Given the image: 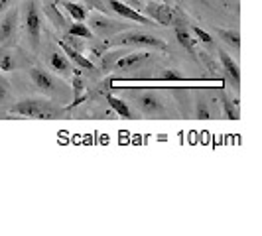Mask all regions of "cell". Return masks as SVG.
<instances>
[{"label": "cell", "mask_w": 262, "mask_h": 236, "mask_svg": "<svg viewBox=\"0 0 262 236\" xmlns=\"http://www.w3.org/2000/svg\"><path fill=\"white\" fill-rule=\"evenodd\" d=\"M8 114L38 118V120H53V118L66 116L67 108L59 105L57 101H50V99H22L10 105Z\"/></svg>", "instance_id": "1"}, {"label": "cell", "mask_w": 262, "mask_h": 236, "mask_svg": "<svg viewBox=\"0 0 262 236\" xmlns=\"http://www.w3.org/2000/svg\"><path fill=\"white\" fill-rule=\"evenodd\" d=\"M106 50L108 48H150V50H160V52H166L168 45L164 39L156 38L152 34H144V32H136V30H124V32H118L117 36L108 38V41L105 43Z\"/></svg>", "instance_id": "2"}, {"label": "cell", "mask_w": 262, "mask_h": 236, "mask_svg": "<svg viewBox=\"0 0 262 236\" xmlns=\"http://www.w3.org/2000/svg\"><path fill=\"white\" fill-rule=\"evenodd\" d=\"M30 81L34 83V87H36L41 95L57 99V103H66L67 99H69V91H67L57 79L53 77L52 73H48V71L41 69V67H32V69H30Z\"/></svg>", "instance_id": "3"}, {"label": "cell", "mask_w": 262, "mask_h": 236, "mask_svg": "<svg viewBox=\"0 0 262 236\" xmlns=\"http://www.w3.org/2000/svg\"><path fill=\"white\" fill-rule=\"evenodd\" d=\"M89 30L93 32V36H97V38H113V36H117L118 32H124V30H128L130 24H126V22H122V20H117V18H111V14H105V12H93L89 14Z\"/></svg>", "instance_id": "4"}, {"label": "cell", "mask_w": 262, "mask_h": 236, "mask_svg": "<svg viewBox=\"0 0 262 236\" xmlns=\"http://www.w3.org/2000/svg\"><path fill=\"white\" fill-rule=\"evenodd\" d=\"M24 8V30L32 48L38 52L41 43V14H39V0H26Z\"/></svg>", "instance_id": "5"}, {"label": "cell", "mask_w": 262, "mask_h": 236, "mask_svg": "<svg viewBox=\"0 0 262 236\" xmlns=\"http://www.w3.org/2000/svg\"><path fill=\"white\" fill-rule=\"evenodd\" d=\"M134 105L142 114H148V116H162L168 112L156 91L134 92Z\"/></svg>", "instance_id": "6"}, {"label": "cell", "mask_w": 262, "mask_h": 236, "mask_svg": "<svg viewBox=\"0 0 262 236\" xmlns=\"http://www.w3.org/2000/svg\"><path fill=\"white\" fill-rule=\"evenodd\" d=\"M144 16H148L152 22H156L158 26H171L176 10L171 8L170 4L162 2V0H148L142 8Z\"/></svg>", "instance_id": "7"}, {"label": "cell", "mask_w": 262, "mask_h": 236, "mask_svg": "<svg viewBox=\"0 0 262 236\" xmlns=\"http://www.w3.org/2000/svg\"><path fill=\"white\" fill-rule=\"evenodd\" d=\"M106 6H108L111 12H115L117 16L128 20V22H136V24H142V26H152V20L148 16H144V14L138 12V10H134L132 6L120 2V0H106Z\"/></svg>", "instance_id": "8"}, {"label": "cell", "mask_w": 262, "mask_h": 236, "mask_svg": "<svg viewBox=\"0 0 262 236\" xmlns=\"http://www.w3.org/2000/svg\"><path fill=\"white\" fill-rule=\"evenodd\" d=\"M150 57H152V53H146V52L124 53L122 57L118 55L117 59H115L113 69L115 71H130V69H136V67H140L142 63H146Z\"/></svg>", "instance_id": "9"}, {"label": "cell", "mask_w": 262, "mask_h": 236, "mask_svg": "<svg viewBox=\"0 0 262 236\" xmlns=\"http://www.w3.org/2000/svg\"><path fill=\"white\" fill-rule=\"evenodd\" d=\"M18 8H10L8 12L2 16L0 20V45H6L10 39L16 36V30H18Z\"/></svg>", "instance_id": "10"}, {"label": "cell", "mask_w": 262, "mask_h": 236, "mask_svg": "<svg viewBox=\"0 0 262 236\" xmlns=\"http://www.w3.org/2000/svg\"><path fill=\"white\" fill-rule=\"evenodd\" d=\"M171 26H173V32H176L178 43H180L184 50H187L189 53L195 52V45L199 43V41H197V39H193V36L189 34V30H187V26H185V20H182V18L176 14V16H173Z\"/></svg>", "instance_id": "11"}, {"label": "cell", "mask_w": 262, "mask_h": 236, "mask_svg": "<svg viewBox=\"0 0 262 236\" xmlns=\"http://www.w3.org/2000/svg\"><path fill=\"white\" fill-rule=\"evenodd\" d=\"M57 45L63 50V53H66L67 57L75 63V65L79 67V69H89V71H95V63H93L89 57H85L83 55V52H77V50H73L67 41H63V39H57Z\"/></svg>", "instance_id": "12"}, {"label": "cell", "mask_w": 262, "mask_h": 236, "mask_svg": "<svg viewBox=\"0 0 262 236\" xmlns=\"http://www.w3.org/2000/svg\"><path fill=\"white\" fill-rule=\"evenodd\" d=\"M215 50H217V53H219V59H221V65H223L227 77L233 79L235 87H238V85H241V69H238V65H236V61L235 59H231V55L225 52V50H221V48H215Z\"/></svg>", "instance_id": "13"}, {"label": "cell", "mask_w": 262, "mask_h": 236, "mask_svg": "<svg viewBox=\"0 0 262 236\" xmlns=\"http://www.w3.org/2000/svg\"><path fill=\"white\" fill-rule=\"evenodd\" d=\"M48 63L52 67L53 71H57L59 75H69L71 73V61L63 52H50L48 55Z\"/></svg>", "instance_id": "14"}, {"label": "cell", "mask_w": 262, "mask_h": 236, "mask_svg": "<svg viewBox=\"0 0 262 236\" xmlns=\"http://www.w3.org/2000/svg\"><path fill=\"white\" fill-rule=\"evenodd\" d=\"M106 103H108V106L115 110V114H118L120 118H136V114L130 110V106L126 105L124 99L115 97V95H106Z\"/></svg>", "instance_id": "15"}, {"label": "cell", "mask_w": 262, "mask_h": 236, "mask_svg": "<svg viewBox=\"0 0 262 236\" xmlns=\"http://www.w3.org/2000/svg\"><path fill=\"white\" fill-rule=\"evenodd\" d=\"M43 12H46V16H48L50 20H52L53 26L66 32L67 20L63 18V14L57 10V4H55V2H52V0H46V2H43Z\"/></svg>", "instance_id": "16"}, {"label": "cell", "mask_w": 262, "mask_h": 236, "mask_svg": "<svg viewBox=\"0 0 262 236\" xmlns=\"http://www.w3.org/2000/svg\"><path fill=\"white\" fill-rule=\"evenodd\" d=\"M63 34H67V36H75V38H81V39H95V36H93V32L89 30V26L87 24H83V22H67V26H66V32Z\"/></svg>", "instance_id": "17"}, {"label": "cell", "mask_w": 262, "mask_h": 236, "mask_svg": "<svg viewBox=\"0 0 262 236\" xmlns=\"http://www.w3.org/2000/svg\"><path fill=\"white\" fill-rule=\"evenodd\" d=\"M61 6H63V10L69 14L71 20H75V22H85V20H87V8H85L83 4L71 2V0H63Z\"/></svg>", "instance_id": "18"}, {"label": "cell", "mask_w": 262, "mask_h": 236, "mask_svg": "<svg viewBox=\"0 0 262 236\" xmlns=\"http://www.w3.org/2000/svg\"><path fill=\"white\" fill-rule=\"evenodd\" d=\"M215 34L219 36V39H223V43L231 45L235 52L241 50V36L235 30H223V28H215Z\"/></svg>", "instance_id": "19"}, {"label": "cell", "mask_w": 262, "mask_h": 236, "mask_svg": "<svg viewBox=\"0 0 262 236\" xmlns=\"http://www.w3.org/2000/svg\"><path fill=\"white\" fill-rule=\"evenodd\" d=\"M221 106H223V116L229 120H238V106L235 101H231L227 95H221Z\"/></svg>", "instance_id": "20"}, {"label": "cell", "mask_w": 262, "mask_h": 236, "mask_svg": "<svg viewBox=\"0 0 262 236\" xmlns=\"http://www.w3.org/2000/svg\"><path fill=\"white\" fill-rule=\"evenodd\" d=\"M12 103V89L8 79L0 73V106H8Z\"/></svg>", "instance_id": "21"}, {"label": "cell", "mask_w": 262, "mask_h": 236, "mask_svg": "<svg viewBox=\"0 0 262 236\" xmlns=\"http://www.w3.org/2000/svg\"><path fill=\"white\" fill-rule=\"evenodd\" d=\"M16 59H14L12 52H10V48H6L4 53L0 55V71H14L16 69Z\"/></svg>", "instance_id": "22"}, {"label": "cell", "mask_w": 262, "mask_h": 236, "mask_svg": "<svg viewBox=\"0 0 262 236\" xmlns=\"http://www.w3.org/2000/svg\"><path fill=\"white\" fill-rule=\"evenodd\" d=\"M191 30H193V34L197 36V41H199V43L207 45L209 50H215V41H213V38H211V34H207L205 30H201L199 26H193Z\"/></svg>", "instance_id": "23"}, {"label": "cell", "mask_w": 262, "mask_h": 236, "mask_svg": "<svg viewBox=\"0 0 262 236\" xmlns=\"http://www.w3.org/2000/svg\"><path fill=\"white\" fill-rule=\"evenodd\" d=\"M156 81H168V83H180V81H187V79L182 77V75H180V73H178L176 69H166V71H164V73H162V75H160V77H158Z\"/></svg>", "instance_id": "24"}, {"label": "cell", "mask_w": 262, "mask_h": 236, "mask_svg": "<svg viewBox=\"0 0 262 236\" xmlns=\"http://www.w3.org/2000/svg\"><path fill=\"white\" fill-rule=\"evenodd\" d=\"M195 114H197V118H201V120H207V118H211V112H209V108H207V103H205L203 99H199V101H197Z\"/></svg>", "instance_id": "25"}, {"label": "cell", "mask_w": 262, "mask_h": 236, "mask_svg": "<svg viewBox=\"0 0 262 236\" xmlns=\"http://www.w3.org/2000/svg\"><path fill=\"white\" fill-rule=\"evenodd\" d=\"M89 8H95V10H99V12H105V14H111L108 10V6H106V0H83Z\"/></svg>", "instance_id": "26"}, {"label": "cell", "mask_w": 262, "mask_h": 236, "mask_svg": "<svg viewBox=\"0 0 262 236\" xmlns=\"http://www.w3.org/2000/svg\"><path fill=\"white\" fill-rule=\"evenodd\" d=\"M120 2L128 4V6H132L134 10H138V12H140V10L144 8V2H142V0H120Z\"/></svg>", "instance_id": "27"}, {"label": "cell", "mask_w": 262, "mask_h": 236, "mask_svg": "<svg viewBox=\"0 0 262 236\" xmlns=\"http://www.w3.org/2000/svg\"><path fill=\"white\" fill-rule=\"evenodd\" d=\"M10 2H12V0H0V14L10 8Z\"/></svg>", "instance_id": "28"}, {"label": "cell", "mask_w": 262, "mask_h": 236, "mask_svg": "<svg viewBox=\"0 0 262 236\" xmlns=\"http://www.w3.org/2000/svg\"><path fill=\"white\" fill-rule=\"evenodd\" d=\"M4 50H6V45H0V55L4 53Z\"/></svg>", "instance_id": "29"}, {"label": "cell", "mask_w": 262, "mask_h": 236, "mask_svg": "<svg viewBox=\"0 0 262 236\" xmlns=\"http://www.w3.org/2000/svg\"><path fill=\"white\" fill-rule=\"evenodd\" d=\"M0 116H2V112H0Z\"/></svg>", "instance_id": "30"}]
</instances>
